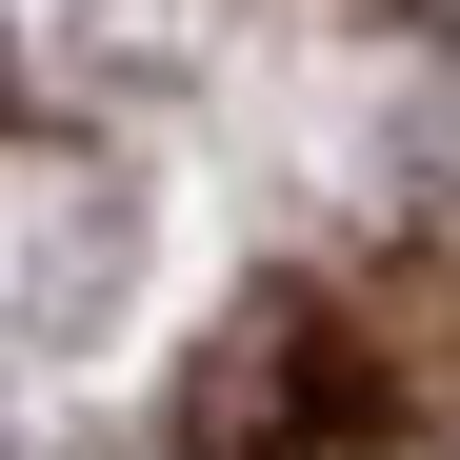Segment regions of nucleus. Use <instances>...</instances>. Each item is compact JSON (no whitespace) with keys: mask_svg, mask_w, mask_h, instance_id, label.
I'll use <instances>...</instances> for the list:
<instances>
[{"mask_svg":"<svg viewBox=\"0 0 460 460\" xmlns=\"http://www.w3.org/2000/svg\"><path fill=\"white\" fill-rule=\"evenodd\" d=\"M321 401H341V360H321V321H300V300H261V321H241V341L200 360V401H181V440H200V460H261V440H300Z\"/></svg>","mask_w":460,"mask_h":460,"instance_id":"1","label":"nucleus"}]
</instances>
